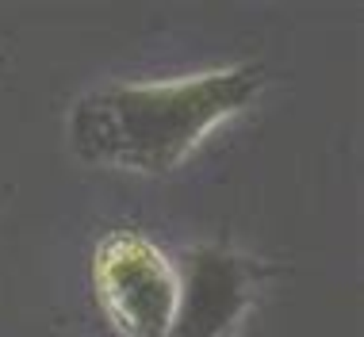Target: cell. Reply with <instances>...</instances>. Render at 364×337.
<instances>
[{
	"label": "cell",
	"instance_id": "cell-1",
	"mask_svg": "<svg viewBox=\"0 0 364 337\" xmlns=\"http://www.w3.org/2000/svg\"><path fill=\"white\" fill-rule=\"evenodd\" d=\"M264 69L238 62L226 69L150 85H112L77 100L70 142L77 157L139 176H165L203 134L257 100Z\"/></svg>",
	"mask_w": 364,
	"mask_h": 337
},
{
	"label": "cell",
	"instance_id": "cell-2",
	"mask_svg": "<svg viewBox=\"0 0 364 337\" xmlns=\"http://www.w3.org/2000/svg\"><path fill=\"white\" fill-rule=\"evenodd\" d=\"M100 311L123 337H169L176 269L142 234H107L92 257Z\"/></svg>",
	"mask_w": 364,
	"mask_h": 337
},
{
	"label": "cell",
	"instance_id": "cell-3",
	"mask_svg": "<svg viewBox=\"0 0 364 337\" xmlns=\"http://www.w3.org/2000/svg\"><path fill=\"white\" fill-rule=\"evenodd\" d=\"M257 280L250 261L226 250H192L176 276V306L169 337H226L250 306Z\"/></svg>",
	"mask_w": 364,
	"mask_h": 337
}]
</instances>
